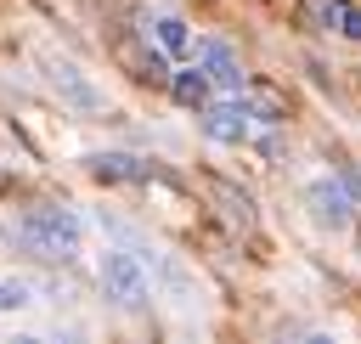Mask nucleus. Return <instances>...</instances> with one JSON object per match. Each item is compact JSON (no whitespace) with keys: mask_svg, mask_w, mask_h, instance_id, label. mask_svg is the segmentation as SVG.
I'll use <instances>...</instances> for the list:
<instances>
[{"mask_svg":"<svg viewBox=\"0 0 361 344\" xmlns=\"http://www.w3.org/2000/svg\"><path fill=\"white\" fill-rule=\"evenodd\" d=\"M152 276H158V288L169 293V305H180V310H197L203 288H197V276H192L180 259H169V254H152Z\"/></svg>","mask_w":361,"mask_h":344,"instance_id":"7","label":"nucleus"},{"mask_svg":"<svg viewBox=\"0 0 361 344\" xmlns=\"http://www.w3.org/2000/svg\"><path fill=\"white\" fill-rule=\"evenodd\" d=\"M45 85L62 96V107H79V113H96V107L107 102V96H102V90H96L73 62H62V56H51V62H45Z\"/></svg>","mask_w":361,"mask_h":344,"instance_id":"5","label":"nucleus"},{"mask_svg":"<svg viewBox=\"0 0 361 344\" xmlns=\"http://www.w3.org/2000/svg\"><path fill=\"white\" fill-rule=\"evenodd\" d=\"M305 203H310V220L327 226V231H344V226H350V209H355L350 186L333 180V175H316V180L305 186Z\"/></svg>","mask_w":361,"mask_h":344,"instance_id":"4","label":"nucleus"},{"mask_svg":"<svg viewBox=\"0 0 361 344\" xmlns=\"http://www.w3.org/2000/svg\"><path fill=\"white\" fill-rule=\"evenodd\" d=\"M338 34H344V39H361V11H355L350 0H338Z\"/></svg>","mask_w":361,"mask_h":344,"instance_id":"14","label":"nucleus"},{"mask_svg":"<svg viewBox=\"0 0 361 344\" xmlns=\"http://www.w3.org/2000/svg\"><path fill=\"white\" fill-rule=\"evenodd\" d=\"M169 90H175V102L180 107H209V90H214V79L203 73V68H180V73H169Z\"/></svg>","mask_w":361,"mask_h":344,"instance_id":"9","label":"nucleus"},{"mask_svg":"<svg viewBox=\"0 0 361 344\" xmlns=\"http://www.w3.org/2000/svg\"><path fill=\"white\" fill-rule=\"evenodd\" d=\"M102 293H107V305H118V310H141L147 293H152V276H147L141 254L107 248V254H102Z\"/></svg>","mask_w":361,"mask_h":344,"instance_id":"2","label":"nucleus"},{"mask_svg":"<svg viewBox=\"0 0 361 344\" xmlns=\"http://www.w3.org/2000/svg\"><path fill=\"white\" fill-rule=\"evenodd\" d=\"M248 107H254L259 118H271V124H276V118L288 113V107H282V96H276L271 85H248Z\"/></svg>","mask_w":361,"mask_h":344,"instance_id":"13","label":"nucleus"},{"mask_svg":"<svg viewBox=\"0 0 361 344\" xmlns=\"http://www.w3.org/2000/svg\"><path fill=\"white\" fill-rule=\"evenodd\" d=\"M214 197L226 203V214H231V220H243V226H254V197H248V192H237V186H226V180H214Z\"/></svg>","mask_w":361,"mask_h":344,"instance_id":"12","label":"nucleus"},{"mask_svg":"<svg viewBox=\"0 0 361 344\" xmlns=\"http://www.w3.org/2000/svg\"><path fill=\"white\" fill-rule=\"evenodd\" d=\"M254 107H248V96H237V102H209L203 107V135L209 141H220V147H243V141H254Z\"/></svg>","mask_w":361,"mask_h":344,"instance_id":"3","label":"nucleus"},{"mask_svg":"<svg viewBox=\"0 0 361 344\" xmlns=\"http://www.w3.org/2000/svg\"><path fill=\"white\" fill-rule=\"evenodd\" d=\"M17 231H23V242H28L34 254H45V259H56V265L85 248V220H79L73 209H28Z\"/></svg>","mask_w":361,"mask_h":344,"instance_id":"1","label":"nucleus"},{"mask_svg":"<svg viewBox=\"0 0 361 344\" xmlns=\"http://www.w3.org/2000/svg\"><path fill=\"white\" fill-rule=\"evenodd\" d=\"M39 305V282L34 276H0V316H23V310H34Z\"/></svg>","mask_w":361,"mask_h":344,"instance_id":"10","label":"nucleus"},{"mask_svg":"<svg viewBox=\"0 0 361 344\" xmlns=\"http://www.w3.org/2000/svg\"><path fill=\"white\" fill-rule=\"evenodd\" d=\"M152 39H158L164 56H186L192 51V28L180 17H152Z\"/></svg>","mask_w":361,"mask_h":344,"instance_id":"11","label":"nucleus"},{"mask_svg":"<svg viewBox=\"0 0 361 344\" xmlns=\"http://www.w3.org/2000/svg\"><path fill=\"white\" fill-rule=\"evenodd\" d=\"M85 164H90V175H96V180H107V186L147 180V164H141V158H130V152H90Z\"/></svg>","mask_w":361,"mask_h":344,"instance_id":"8","label":"nucleus"},{"mask_svg":"<svg viewBox=\"0 0 361 344\" xmlns=\"http://www.w3.org/2000/svg\"><path fill=\"white\" fill-rule=\"evenodd\" d=\"M197 51V68L220 85V90H248V73H243V62L231 56V45H220V39H203V45H192Z\"/></svg>","mask_w":361,"mask_h":344,"instance_id":"6","label":"nucleus"}]
</instances>
